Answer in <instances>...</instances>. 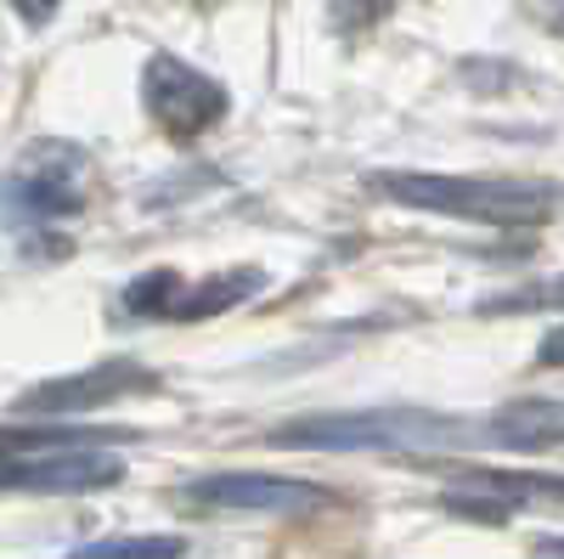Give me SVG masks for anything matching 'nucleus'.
Masks as SVG:
<instances>
[{"label": "nucleus", "mask_w": 564, "mask_h": 559, "mask_svg": "<svg viewBox=\"0 0 564 559\" xmlns=\"http://www.w3.org/2000/svg\"><path fill=\"white\" fill-rule=\"evenodd\" d=\"M558 430H564L558 401L553 396H525V401L497 407L486 424H480V441L486 447H508V452H553L558 447Z\"/></svg>", "instance_id": "6e6552de"}, {"label": "nucleus", "mask_w": 564, "mask_h": 559, "mask_svg": "<svg viewBox=\"0 0 564 559\" xmlns=\"http://www.w3.org/2000/svg\"><path fill=\"white\" fill-rule=\"evenodd\" d=\"M181 537H108V542H85L68 559H181Z\"/></svg>", "instance_id": "9b49d317"}, {"label": "nucleus", "mask_w": 564, "mask_h": 559, "mask_svg": "<svg viewBox=\"0 0 564 559\" xmlns=\"http://www.w3.org/2000/svg\"><path fill=\"white\" fill-rule=\"evenodd\" d=\"M153 367L141 362H97L85 373H63V379H45L34 385L18 407L34 412V418H79V412H97L119 396H135V390H153Z\"/></svg>", "instance_id": "39448f33"}, {"label": "nucleus", "mask_w": 564, "mask_h": 559, "mask_svg": "<svg viewBox=\"0 0 564 559\" xmlns=\"http://www.w3.org/2000/svg\"><path fill=\"white\" fill-rule=\"evenodd\" d=\"M124 481V458L102 447H52L0 458V492H34V497H85Z\"/></svg>", "instance_id": "20e7f679"}, {"label": "nucleus", "mask_w": 564, "mask_h": 559, "mask_svg": "<svg viewBox=\"0 0 564 559\" xmlns=\"http://www.w3.org/2000/svg\"><path fill=\"white\" fill-rule=\"evenodd\" d=\"M181 277L170 271V266H159V271H141L135 283L124 289V311L130 316H170L175 311V300H181Z\"/></svg>", "instance_id": "9d476101"}, {"label": "nucleus", "mask_w": 564, "mask_h": 559, "mask_svg": "<svg viewBox=\"0 0 564 559\" xmlns=\"http://www.w3.org/2000/svg\"><path fill=\"white\" fill-rule=\"evenodd\" d=\"M395 12V0H334V23L339 29H372V23H384Z\"/></svg>", "instance_id": "f8f14e48"}, {"label": "nucleus", "mask_w": 564, "mask_h": 559, "mask_svg": "<svg viewBox=\"0 0 564 559\" xmlns=\"http://www.w3.org/2000/svg\"><path fill=\"white\" fill-rule=\"evenodd\" d=\"M384 198L457 215V221H486V226H536L558 209L553 181H475V175H441V170H379L372 175Z\"/></svg>", "instance_id": "f03ea898"}, {"label": "nucleus", "mask_w": 564, "mask_h": 559, "mask_svg": "<svg viewBox=\"0 0 564 559\" xmlns=\"http://www.w3.org/2000/svg\"><path fill=\"white\" fill-rule=\"evenodd\" d=\"M463 418L430 407H367V412H311L271 430V447L289 452H441L468 447Z\"/></svg>", "instance_id": "f257e3e1"}, {"label": "nucleus", "mask_w": 564, "mask_h": 559, "mask_svg": "<svg viewBox=\"0 0 564 559\" xmlns=\"http://www.w3.org/2000/svg\"><path fill=\"white\" fill-rule=\"evenodd\" d=\"M193 503L204 508H238V515H300L322 503V486L289 481V475H260V470H226L193 481Z\"/></svg>", "instance_id": "423d86ee"}, {"label": "nucleus", "mask_w": 564, "mask_h": 559, "mask_svg": "<svg viewBox=\"0 0 564 559\" xmlns=\"http://www.w3.org/2000/svg\"><path fill=\"white\" fill-rule=\"evenodd\" d=\"M542 362H547V367H558V334H547V340H542Z\"/></svg>", "instance_id": "4468645a"}, {"label": "nucleus", "mask_w": 564, "mask_h": 559, "mask_svg": "<svg viewBox=\"0 0 564 559\" xmlns=\"http://www.w3.org/2000/svg\"><path fill=\"white\" fill-rule=\"evenodd\" d=\"M260 289H265V271H260V266H231V271L209 277V283H198V289H181V300H175L170 316L204 322V316H220V311H231V305H243V300L260 294Z\"/></svg>", "instance_id": "1a4fd4ad"}, {"label": "nucleus", "mask_w": 564, "mask_h": 559, "mask_svg": "<svg viewBox=\"0 0 564 559\" xmlns=\"http://www.w3.org/2000/svg\"><path fill=\"white\" fill-rule=\"evenodd\" d=\"M57 7H63V0H12V12H18L23 23H52Z\"/></svg>", "instance_id": "ddd939ff"}, {"label": "nucleus", "mask_w": 564, "mask_h": 559, "mask_svg": "<svg viewBox=\"0 0 564 559\" xmlns=\"http://www.w3.org/2000/svg\"><path fill=\"white\" fill-rule=\"evenodd\" d=\"M85 175H90V153L74 148V142H57V136H45V142L23 148L12 181L29 186L34 198H45L57 215H74L79 209V193H85Z\"/></svg>", "instance_id": "0eeeda50"}, {"label": "nucleus", "mask_w": 564, "mask_h": 559, "mask_svg": "<svg viewBox=\"0 0 564 559\" xmlns=\"http://www.w3.org/2000/svg\"><path fill=\"white\" fill-rule=\"evenodd\" d=\"M141 103H148V114L164 136L193 142V136H204L226 114V85L209 79L193 63L159 52V57H148V68H141Z\"/></svg>", "instance_id": "7ed1b4c3"}]
</instances>
